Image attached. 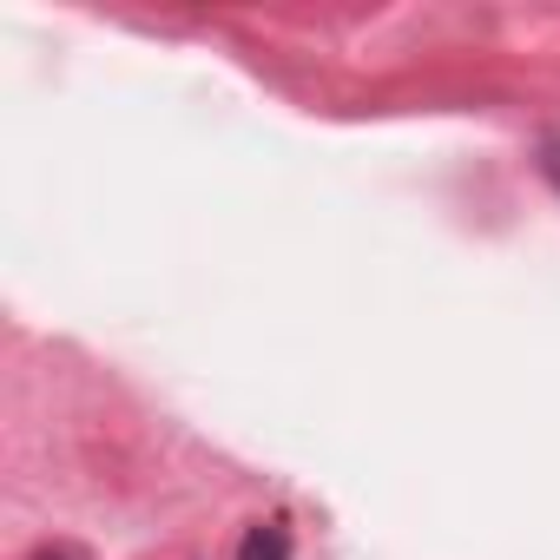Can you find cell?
Returning <instances> with one entry per match:
<instances>
[{
  "label": "cell",
  "instance_id": "cell-2",
  "mask_svg": "<svg viewBox=\"0 0 560 560\" xmlns=\"http://www.w3.org/2000/svg\"><path fill=\"white\" fill-rule=\"evenodd\" d=\"M34 560H93V553H86V547H73V540H54V547H40Z\"/></svg>",
  "mask_w": 560,
  "mask_h": 560
},
{
  "label": "cell",
  "instance_id": "cell-1",
  "mask_svg": "<svg viewBox=\"0 0 560 560\" xmlns=\"http://www.w3.org/2000/svg\"><path fill=\"white\" fill-rule=\"evenodd\" d=\"M237 560H291V527H284V521H257V527H244Z\"/></svg>",
  "mask_w": 560,
  "mask_h": 560
}]
</instances>
